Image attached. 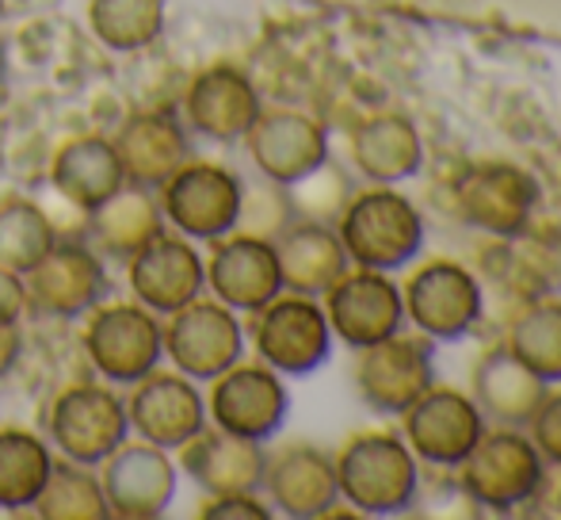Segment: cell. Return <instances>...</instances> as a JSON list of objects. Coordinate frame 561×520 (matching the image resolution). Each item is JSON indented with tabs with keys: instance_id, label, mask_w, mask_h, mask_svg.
<instances>
[{
	"instance_id": "6da1fadb",
	"label": "cell",
	"mask_w": 561,
	"mask_h": 520,
	"mask_svg": "<svg viewBox=\"0 0 561 520\" xmlns=\"http://www.w3.org/2000/svg\"><path fill=\"white\" fill-rule=\"evenodd\" d=\"M333 226L344 241L347 260L355 268H375V272H398L424 246V215L393 184L355 192Z\"/></svg>"
},
{
	"instance_id": "7a4b0ae2",
	"label": "cell",
	"mask_w": 561,
	"mask_h": 520,
	"mask_svg": "<svg viewBox=\"0 0 561 520\" xmlns=\"http://www.w3.org/2000/svg\"><path fill=\"white\" fill-rule=\"evenodd\" d=\"M333 460L340 498L367 517H398L421 494V471H416V455L405 437L359 432Z\"/></svg>"
},
{
	"instance_id": "3957f363",
	"label": "cell",
	"mask_w": 561,
	"mask_h": 520,
	"mask_svg": "<svg viewBox=\"0 0 561 520\" xmlns=\"http://www.w3.org/2000/svg\"><path fill=\"white\" fill-rule=\"evenodd\" d=\"M462 486L478 506L508 513L527 501L539 498L542 483H547V460L539 455L531 437L516 429V425H501L493 432H481V440L470 448L462 463Z\"/></svg>"
},
{
	"instance_id": "277c9868",
	"label": "cell",
	"mask_w": 561,
	"mask_h": 520,
	"mask_svg": "<svg viewBox=\"0 0 561 520\" xmlns=\"http://www.w3.org/2000/svg\"><path fill=\"white\" fill-rule=\"evenodd\" d=\"M164 223L176 226L184 238L195 241H218L226 234L237 230L241 218V200H244V180L233 169L215 161H192L187 157L161 188Z\"/></svg>"
},
{
	"instance_id": "5b68a950",
	"label": "cell",
	"mask_w": 561,
	"mask_h": 520,
	"mask_svg": "<svg viewBox=\"0 0 561 520\" xmlns=\"http://www.w3.org/2000/svg\"><path fill=\"white\" fill-rule=\"evenodd\" d=\"M84 352L100 380L115 387H134L164 360L161 314L141 303L96 306L89 310V326H84Z\"/></svg>"
},
{
	"instance_id": "8992f818",
	"label": "cell",
	"mask_w": 561,
	"mask_h": 520,
	"mask_svg": "<svg viewBox=\"0 0 561 520\" xmlns=\"http://www.w3.org/2000/svg\"><path fill=\"white\" fill-rule=\"evenodd\" d=\"M333 326L325 318V306L310 295H275L256 310L252 321V349L260 364L279 375H310L333 357Z\"/></svg>"
},
{
	"instance_id": "52a82bcc",
	"label": "cell",
	"mask_w": 561,
	"mask_h": 520,
	"mask_svg": "<svg viewBox=\"0 0 561 520\" xmlns=\"http://www.w3.org/2000/svg\"><path fill=\"white\" fill-rule=\"evenodd\" d=\"M46 432H50L61 460L100 467L115 448L126 444L130 417H126V402L112 387H104V383H77V387H66L54 398L50 417H46Z\"/></svg>"
},
{
	"instance_id": "ba28073f",
	"label": "cell",
	"mask_w": 561,
	"mask_h": 520,
	"mask_svg": "<svg viewBox=\"0 0 561 520\" xmlns=\"http://www.w3.org/2000/svg\"><path fill=\"white\" fill-rule=\"evenodd\" d=\"M401 303H405V318L428 341H462L485 310L478 275L458 260L421 264L401 287Z\"/></svg>"
},
{
	"instance_id": "9c48e42d",
	"label": "cell",
	"mask_w": 561,
	"mask_h": 520,
	"mask_svg": "<svg viewBox=\"0 0 561 520\" xmlns=\"http://www.w3.org/2000/svg\"><path fill=\"white\" fill-rule=\"evenodd\" d=\"M23 287H27V310L43 314V318L73 321L96 310L112 283H107V268L96 249L58 238L23 272Z\"/></svg>"
},
{
	"instance_id": "30bf717a",
	"label": "cell",
	"mask_w": 561,
	"mask_h": 520,
	"mask_svg": "<svg viewBox=\"0 0 561 520\" xmlns=\"http://www.w3.org/2000/svg\"><path fill=\"white\" fill-rule=\"evenodd\" d=\"M164 357L187 380H215L244 357L241 318L218 298H192L164 321Z\"/></svg>"
},
{
	"instance_id": "8fae6325",
	"label": "cell",
	"mask_w": 561,
	"mask_h": 520,
	"mask_svg": "<svg viewBox=\"0 0 561 520\" xmlns=\"http://www.w3.org/2000/svg\"><path fill=\"white\" fill-rule=\"evenodd\" d=\"M428 387H436V352L428 337H386L355 360V391L375 414L401 417Z\"/></svg>"
},
{
	"instance_id": "7c38bea8",
	"label": "cell",
	"mask_w": 561,
	"mask_h": 520,
	"mask_svg": "<svg viewBox=\"0 0 561 520\" xmlns=\"http://www.w3.org/2000/svg\"><path fill=\"white\" fill-rule=\"evenodd\" d=\"M210 383L215 387H210L207 398V417L215 421V429H226L233 437L249 440H272L283 429V421H287V383L267 364H241L237 360L233 368H226Z\"/></svg>"
},
{
	"instance_id": "4fadbf2b",
	"label": "cell",
	"mask_w": 561,
	"mask_h": 520,
	"mask_svg": "<svg viewBox=\"0 0 561 520\" xmlns=\"http://www.w3.org/2000/svg\"><path fill=\"white\" fill-rule=\"evenodd\" d=\"M401 432L416 460L432 467H458L485 432V414L470 394L428 387L401 414Z\"/></svg>"
},
{
	"instance_id": "5bb4252c",
	"label": "cell",
	"mask_w": 561,
	"mask_h": 520,
	"mask_svg": "<svg viewBox=\"0 0 561 520\" xmlns=\"http://www.w3.org/2000/svg\"><path fill=\"white\" fill-rule=\"evenodd\" d=\"M325 318L336 341H344L347 349H367L401 334L405 326L401 287L390 280V272H375V268L344 272L325 291Z\"/></svg>"
},
{
	"instance_id": "9a60e30c",
	"label": "cell",
	"mask_w": 561,
	"mask_h": 520,
	"mask_svg": "<svg viewBox=\"0 0 561 520\" xmlns=\"http://www.w3.org/2000/svg\"><path fill=\"white\" fill-rule=\"evenodd\" d=\"M126 417L138 440L164 448V452H180L195 432L207 429V398L195 387V380L153 368L134 383L126 398Z\"/></svg>"
},
{
	"instance_id": "2e32d148",
	"label": "cell",
	"mask_w": 561,
	"mask_h": 520,
	"mask_svg": "<svg viewBox=\"0 0 561 520\" xmlns=\"http://www.w3.org/2000/svg\"><path fill=\"white\" fill-rule=\"evenodd\" d=\"M244 146L267 184L290 188L306 180L313 169L329 161V134L313 115L295 108H272L260 112L256 123L244 134Z\"/></svg>"
},
{
	"instance_id": "e0dca14e",
	"label": "cell",
	"mask_w": 561,
	"mask_h": 520,
	"mask_svg": "<svg viewBox=\"0 0 561 520\" xmlns=\"http://www.w3.org/2000/svg\"><path fill=\"white\" fill-rule=\"evenodd\" d=\"M100 483H104L107 513L118 520H157L169 513L176 498V463L157 444H130L115 448L100 463Z\"/></svg>"
},
{
	"instance_id": "ac0fdd59",
	"label": "cell",
	"mask_w": 561,
	"mask_h": 520,
	"mask_svg": "<svg viewBox=\"0 0 561 520\" xmlns=\"http://www.w3.org/2000/svg\"><path fill=\"white\" fill-rule=\"evenodd\" d=\"M134 303L149 306L153 314L169 318L172 310L187 306L207 287V260L184 234H157L149 246L126 260Z\"/></svg>"
},
{
	"instance_id": "d6986e66",
	"label": "cell",
	"mask_w": 561,
	"mask_h": 520,
	"mask_svg": "<svg viewBox=\"0 0 561 520\" xmlns=\"http://www.w3.org/2000/svg\"><path fill=\"white\" fill-rule=\"evenodd\" d=\"M207 287L237 314H256L283 291L275 241L260 234H226L207 257Z\"/></svg>"
},
{
	"instance_id": "ffe728a7",
	"label": "cell",
	"mask_w": 561,
	"mask_h": 520,
	"mask_svg": "<svg viewBox=\"0 0 561 520\" xmlns=\"http://www.w3.org/2000/svg\"><path fill=\"white\" fill-rule=\"evenodd\" d=\"M458 211L470 226L496 238H512L531 223V211L539 203V188L524 169L504 161L470 165L455 184Z\"/></svg>"
},
{
	"instance_id": "44dd1931",
	"label": "cell",
	"mask_w": 561,
	"mask_h": 520,
	"mask_svg": "<svg viewBox=\"0 0 561 520\" xmlns=\"http://www.w3.org/2000/svg\"><path fill=\"white\" fill-rule=\"evenodd\" d=\"M260 490H267L272 509L283 517H325L333 513V506L340 501L336 460L329 452H321L318 444H302V440L298 444H283L279 452L267 455Z\"/></svg>"
},
{
	"instance_id": "7402d4cb",
	"label": "cell",
	"mask_w": 561,
	"mask_h": 520,
	"mask_svg": "<svg viewBox=\"0 0 561 520\" xmlns=\"http://www.w3.org/2000/svg\"><path fill=\"white\" fill-rule=\"evenodd\" d=\"M260 112H264V104H260L256 84L233 66H210L187 84L184 123L187 131L203 134L207 142L233 146L249 134Z\"/></svg>"
},
{
	"instance_id": "603a6c76",
	"label": "cell",
	"mask_w": 561,
	"mask_h": 520,
	"mask_svg": "<svg viewBox=\"0 0 561 520\" xmlns=\"http://www.w3.org/2000/svg\"><path fill=\"white\" fill-rule=\"evenodd\" d=\"M115 154L123 161L126 184L157 188L192 157V138H187V123L176 120L172 112H138L118 127L115 134Z\"/></svg>"
},
{
	"instance_id": "cb8c5ba5",
	"label": "cell",
	"mask_w": 561,
	"mask_h": 520,
	"mask_svg": "<svg viewBox=\"0 0 561 520\" xmlns=\"http://www.w3.org/2000/svg\"><path fill=\"white\" fill-rule=\"evenodd\" d=\"M187 478L207 494H241L260 490L264 483V440L233 437L226 429H203L180 448Z\"/></svg>"
},
{
	"instance_id": "d4e9b609",
	"label": "cell",
	"mask_w": 561,
	"mask_h": 520,
	"mask_svg": "<svg viewBox=\"0 0 561 520\" xmlns=\"http://www.w3.org/2000/svg\"><path fill=\"white\" fill-rule=\"evenodd\" d=\"M272 241L275 257H279L283 291H295V295L321 298L352 264L344 253V241L329 223L298 218V223L283 226Z\"/></svg>"
},
{
	"instance_id": "484cf974",
	"label": "cell",
	"mask_w": 561,
	"mask_h": 520,
	"mask_svg": "<svg viewBox=\"0 0 561 520\" xmlns=\"http://www.w3.org/2000/svg\"><path fill=\"white\" fill-rule=\"evenodd\" d=\"M352 161L370 184L413 180L424 165V142L416 123L398 112H378L352 131Z\"/></svg>"
},
{
	"instance_id": "4316f807",
	"label": "cell",
	"mask_w": 561,
	"mask_h": 520,
	"mask_svg": "<svg viewBox=\"0 0 561 520\" xmlns=\"http://www.w3.org/2000/svg\"><path fill=\"white\" fill-rule=\"evenodd\" d=\"M50 184L58 195H66L73 207H81L84 215L96 211L104 200H112L118 188L126 184L123 161L115 154L112 138H100V134H84L73 138L54 154L50 165Z\"/></svg>"
},
{
	"instance_id": "83f0119b",
	"label": "cell",
	"mask_w": 561,
	"mask_h": 520,
	"mask_svg": "<svg viewBox=\"0 0 561 520\" xmlns=\"http://www.w3.org/2000/svg\"><path fill=\"white\" fill-rule=\"evenodd\" d=\"M542 398H547V383L512 349H489L473 368V402L493 421L519 429V425L531 421Z\"/></svg>"
},
{
	"instance_id": "f1b7e54d",
	"label": "cell",
	"mask_w": 561,
	"mask_h": 520,
	"mask_svg": "<svg viewBox=\"0 0 561 520\" xmlns=\"http://www.w3.org/2000/svg\"><path fill=\"white\" fill-rule=\"evenodd\" d=\"M92 218V241H96V253L130 260L141 246L164 234V211L157 192L138 184H123L112 200H104L96 211H89Z\"/></svg>"
},
{
	"instance_id": "f546056e",
	"label": "cell",
	"mask_w": 561,
	"mask_h": 520,
	"mask_svg": "<svg viewBox=\"0 0 561 520\" xmlns=\"http://www.w3.org/2000/svg\"><path fill=\"white\" fill-rule=\"evenodd\" d=\"M54 455L43 437L27 429H0V509H31L43 490Z\"/></svg>"
},
{
	"instance_id": "4dcf8cb0",
	"label": "cell",
	"mask_w": 561,
	"mask_h": 520,
	"mask_svg": "<svg viewBox=\"0 0 561 520\" xmlns=\"http://www.w3.org/2000/svg\"><path fill=\"white\" fill-rule=\"evenodd\" d=\"M35 509L43 520H104L107 498L96 467H84L73 460H54L43 490L35 498Z\"/></svg>"
},
{
	"instance_id": "1f68e13d",
	"label": "cell",
	"mask_w": 561,
	"mask_h": 520,
	"mask_svg": "<svg viewBox=\"0 0 561 520\" xmlns=\"http://www.w3.org/2000/svg\"><path fill=\"white\" fill-rule=\"evenodd\" d=\"M89 27L115 54H134L164 31V0H89Z\"/></svg>"
},
{
	"instance_id": "d6a6232c",
	"label": "cell",
	"mask_w": 561,
	"mask_h": 520,
	"mask_svg": "<svg viewBox=\"0 0 561 520\" xmlns=\"http://www.w3.org/2000/svg\"><path fill=\"white\" fill-rule=\"evenodd\" d=\"M54 241H58V230L38 203L23 195L0 203V264L4 268L23 275Z\"/></svg>"
},
{
	"instance_id": "836d02e7",
	"label": "cell",
	"mask_w": 561,
	"mask_h": 520,
	"mask_svg": "<svg viewBox=\"0 0 561 520\" xmlns=\"http://www.w3.org/2000/svg\"><path fill=\"white\" fill-rule=\"evenodd\" d=\"M508 349L542 383H561V303H539L516 318Z\"/></svg>"
},
{
	"instance_id": "e575fe53",
	"label": "cell",
	"mask_w": 561,
	"mask_h": 520,
	"mask_svg": "<svg viewBox=\"0 0 561 520\" xmlns=\"http://www.w3.org/2000/svg\"><path fill=\"white\" fill-rule=\"evenodd\" d=\"M527 425H531V440H535V448H539L542 460L561 467V391L547 394Z\"/></svg>"
},
{
	"instance_id": "d590c367",
	"label": "cell",
	"mask_w": 561,
	"mask_h": 520,
	"mask_svg": "<svg viewBox=\"0 0 561 520\" xmlns=\"http://www.w3.org/2000/svg\"><path fill=\"white\" fill-rule=\"evenodd\" d=\"M203 520H267L272 506L256 498V490H241V494H210L207 506L199 509Z\"/></svg>"
},
{
	"instance_id": "8d00e7d4",
	"label": "cell",
	"mask_w": 561,
	"mask_h": 520,
	"mask_svg": "<svg viewBox=\"0 0 561 520\" xmlns=\"http://www.w3.org/2000/svg\"><path fill=\"white\" fill-rule=\"evenodd\" d=\"M27 314V287L23 275L0 264V321H20Z\"/></svg>"
},
{
	"instance_id": "74e56055",
	"label": "cell",
	"mask_w": 561,
	"mask_h": 520,
	"mask_svg": "<svg viewBox=\"0 0 561 520\" xmlns=\"http://www.w3.org/2000/svg\"><path fill=\"white\" fill-rule=\"evenodd\" d=\"M23 352V337H20V321H0V380L15 368Z\"/></svg>"
},
{
	"instance_id": "f35d334b",
	"label": "cell",
	"mask_w": 561,
	"mask_h": 520,
	"mask_svg": "<svg viewBox=\"0 0 561 520\" xmlns=\"http://www.w3.org/2000/svg\"><path fill=\"white\" fill-rule=\"evenodd\" d=\"M4 74H8V54H4V43H0V84H4Z\"/></svg>"
},
{
	"instance_id": "ab89813d",
	"label": "cell",
	"mask_w": 561,
	"mask_h": 520,
	"mask_svg": "<svg viewBox=\"0 0 561 520\" xmlns=\"http://www.w3.org/2000/svg\"><path fill=\"white\" fill-rule=\"evenodd\" d=\"M0 15H4V0H0Z\"/></svg>"
}]
</instances>
